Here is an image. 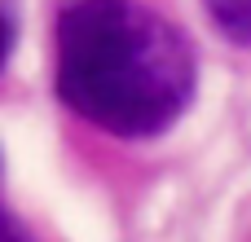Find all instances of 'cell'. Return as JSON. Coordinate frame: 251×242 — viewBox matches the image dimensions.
<instances>
[{
    "label": "cell",
    "mask_w": 251,
    "mask_h": 242,
    "mask_svg": "<svg viewBox=\"0 0 251 242\" xmlns=\"http://www.w3.org/2000/svg\"><path fill=\"white\" fill-rule=\"evenodd\" d=\"M0 242H26L22 234H18V229H13V220L4 216V207H0Z\"/></svg>",
    "instance_id": "277c9868"
},
{
    "label": "cell",
    "mask_w": 251,
    "mask_h": 242,
    "mask_svg": "<svg viewBox=\"0 0 251 242\" xmlns=\"http://www.w3.org/2000/svg\"><path fill=\"white\" fill-rule=\"evenodd\" d=\"M203 9L225 31V40L251 44V0H203Z\"/></svg>",
    "instance_id": "7a4b0ae2"
},
{
    "label": "cell",
    "mask_w": 251,
    "mask_h": 242,
    "mask_svg": "<svg viewBox=\"0 0 251 242\" xmlns=\"http://www.w3.org/2000/svg\"><path fill=\"white\" fill-rule=\"evenodd\" d=\"M9 44H13V26H9V18L0 13V66H4V57H9Z\"/></svg>",
    "instance_id": "3957f363"
},
{
    "label": "cell",
    "mask_w": 251,
    "mask_h": 242,
    "mask_svg": "<svg viewBox=\"0 0 251 242\" xmlns=\"http://www.w3.org/2000/svg\"><path fill=\"white\" fill-rule=\"evenodd\" d=\"M194 79V48L163 13L137 0L62 4L57 93L79 119L115 137H154L185 115Z\"/></svg>",
    "instance_id": "6da1fadb"
}]
</instances>
